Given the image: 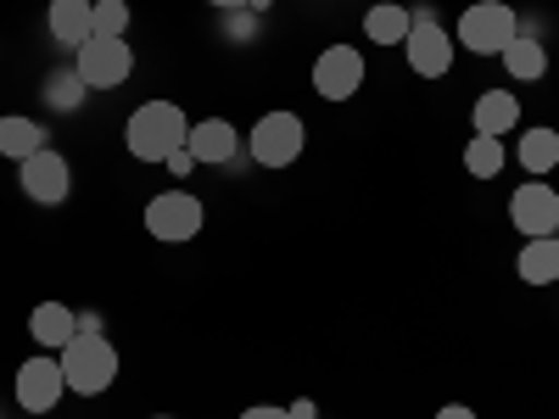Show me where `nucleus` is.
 <instances>
[{
	"instance_id": "obj_1",
	"label": "nucleus",
	"mask_w": 559,
	"mask_h": 419,
	"mask_svg": "<svg viewBox=\"0 0 559 419\" xmlns=\"http://www.w3.org/2000/svg\"><path fill=\"white\" fill-rule=\"evenodd\" d=\"M185 140H191V118L174 101H140L123 123V146L134 163H168Z\"/></svg>"
},
{
	"instance_id": "obj_2",
	"label": "nucleus",
	"mask_w": 559,
	"mask_h": 419,
	"mask_svg": "<svg viewBox=\"0 0 559 419\" xmlns=\"http://www.w3.org/2000/svg\"><path fill=\"white\" fill-rule=\"evenodd\" d=\"M57 358H62L68 392H79V397H102L118 381V347L107 336H73Z\"/></svg>"
},
{
	"instance_id": "obj_3",
	"label": "nucleus",
	"mask_w": 559,
	"mask_h": 419,
	"mask_svg": "<svg viewBox=\"0 0 559 419\" xmlns=\"http://www.w3.org/2000/svg\"><path fill=\"white\" fill-rule=\"evenodd\" d=\"M302 146H308V129L297 112H263L247 134V157L258 168H292L302 157Z\"/></svg>"
},
{
	"instance_id": "obj_4",
	"label": "nucleus",
	"mask_w": 559,
	"mask_h": 419,
	"mask_svg": "<svg viewBox=\"0 0 559 419\" xmlns=\"http://www.w3.org/2000/svg\"><path fill=\"white\" fill-rule=\"evenodd\" d=\"M521 34V17L515 7H503V0H476V7H464L459 17V45L476 57H503V45Z\"/></svg>"
},
{
	"instance_id": "obj_5",
	"label": "nucleus",
	"mask_w": 559,
	"mask_h": 419,
	"mask_svg": "<svg viewBox=\"0 0 559 419\" xmlns=\"http://www.w3.org/2000/svg\"><path fill=\"white\" fill-rule=\"evenodd\" d=\"M73 57H79L73 73L84 79V89H118L134 73V51H129V39H118V34H90Z\"/></svg>"
},
{
	"instance_id": "obj_6",
	"label": "nucleus",
	"mask_w": 559,
	"mask_h": 419,
	"mask_svg": "<svg viewBox=\"0 0 559 419\" xmlns=\"http://www.w3.org/2000/svg\"><path fill=\"white\" fill-rule=\"evenodd\" d=\"M408 17H414V28H408V39H403V57H408L414 79H442V73L453 68V34L437 23L431 7H419V12H408Z\"/></svg>"
},
{
	"instance_id": "obj_7",
	"label": "nucleus",
	"mask_w": 559,
	"mask_h": 419,
	"mask_svg": "<svg viewBox=\"0 0 559 419\" xmlns=\"http://www.w3.org/2000/svg\"><path fill=\"white\" fill-rule=\"evenodd\" d=\"M202 218L207 213H202V202L191 191H163V196L146 202V236L163 241V247H179V241L202 236Z\"/></svg>"
},
{
	"instance_id": "obj_8",
	"label": "nucleus",
	"mask_w": 559,
	"mask_h": 419,
	"mask_svg": "<svg viewBox=\"0 0 559 419\" xmlns=\"http://www.w3.org/2000/svg\"><path fill=\"white\" fill-rule=\"evenodd\" d=\"M17 184H23V196H28V202H39V207H62L68 191H73V168H68L62 152L45 146V152H34V157L17 163Z\"/></svg>"
},
{
	"instance_id": "obj_9",
	"label": "nucleus",
	"mask_w": 559,
	"mask_h": 419,
	"mask_svg": "<svg viewBox=\"0 0 559 419\" xmlns=\"http://www.w3.org/2000/svg\"><path fill=\"white\" fill-rule=\"evenodd\" d=\"M62 392H68V375H62V358L57 352H39V358H23V369H17V403L28 408V414H51L57 403H62Z\"/></svg>"
},
{
	"instance_id": "obj_10",
	"label": "nucleus",
	"mask_w": 559,
	"mask_h": 419,
	"mask_svg": "<svg viewBox=\"0 0 559 419\" xmlns=\"http://www.w3.org/2000/svg\"><path fill=\"white\" fill-rule=\"evenodd\" d=\"M364 84V57L358 45H324V51L313 57V89L324 101H353Z\"/></svg>"
},
{
	"instance_id": "obj_11",
	"label": "nucleus",
	"mask_w": 559,
	"mask_h": 419,
	"mask_svg": "<svg viewBox=\"0 0 559 419\" xmlns=\"http://www.w3.org/2000/svg\"><path fill=\"white\" fill-rule=\"evenodd\" d=\"M509 218H515V229L526 241H537V236H554L559 229V191L548 179H526L515 196H509Z\"/></svg>"
},
{
	"instance_id": "obj_12",
	"label": "nucleus",
	"mask_w": 559,
	"mask_h": 419,
	"mask_svg": "<svg viewBox=\"0 0 559 419\" xmlns=\"http://www.w3.org/2000/svg\"><path fill=\"white\" fill-rule=\"evenodd\" d=\"M191 157L202 163V168H241V157H247V140L236 134V123L229 118H202V123H191Z\"/></svg>"
},
{
	"instance_id": "obj_13",
	"label": "nucleus",
	"mask_w": 559,
	"mask_h": 419,
	"mask_svg": "<svg viewBox=\"0 0 559 419\" xmlns=\"http://www.w3.org/2000/svg\"><path fill=\"white\" fill-rule=\"evenodd\" d=\"M45 23H51V39H57V45L79 51V45L96 34V0H51Z\"/></svg>"
},
{
	"instance_id": "obj_14",
	"label": "nucleus",
	"mask_w": 559,
	"mask_h": 419,
	"mask_svg": "<svg viewBox=\"0 0 559 419\" xmlns=\"http://www.w3.org/2000/svg\"><path fill=\"white\" fill-rule=\"evenodd\" d=\"M28 336L39 342V347H68L73 336H79V313L68 308V302H39L34 313H28Z\"/></svg>"
},
{
	"instance_id": "obj_15",
	"label": "nucleus",
	"mask_w": 559,
	"mask_h": 419,
	"mask_svg": "<svg viewBox=\"0 0 559 419\" xmlns=\"http://www.w3.org/2000/svg\"><path fill=\"white\" fill-rule=\"evenodd\" d=\"M515 157H521V168H526L532 179H548V173L559 168V129H548V123L526 129V134L515 140Z\"/></svg>"
},
{
	"instance_id": "obj_16",
	"label": "nucleus",
	"mask_w": 559,
	"mask_h": 419,
	"mask_svg": "<svg viewBox=\"0 0 559 419\" xmlns=\"http://www.w3.org/2000/svg\"><path fill=\"white\" fill-rule=\"evenodd\" d=\"M471 123H476V134L503 140L509 129L521 123V96H509V89H487V96L476 101V112H471Z\"/></svg>"
},
{
	"instance_id": "obj_17",
	"label": "nucleus",
	"mask_w": 559,
	"mask_h": 419,
	"mask_svg": "<svg viewBox=\"0 0 559 419\" xmlns=\"http://www.w3.org/2000/svg\"><path fill=\"white\" fill-rule=\"evenodd\" d=\"M34 152H45V123H34V118H23V112L0 118V157L23 163V157H34Z\"/></svg>"
},
{
	"instance_id": "obj_18",
	"label": "nucleus",
	"mask_w": 559,
	"mask_h": 419,
	"mask_svg": "<svg viewBox=\"0 0 559 419\" xmlns=\"http://www.w3.org/2000/svg\"><path fill=\"white\" fill-rule=\"evenodd\" d=\"M503 68H509V79H543L548 73V45L537 39V34H515L503 45Z\"/></svg>"
},
{
	"instance_id": "obj_19",
	"label": "nucleus",
	"mask_w": 559,
	"mask_h": 419,
	"mask_svg": "<svg viewBox=\"0 0 559 419\" xmlns=\"http://www.w3.org/2000/svg\"><path fill=\"white\" fill-rule=\"evenodd\" d=\"M515 268H521L526 286H554V279H559V241H554V236L526 241L521 258H515Z\"/></svg>"
},
{
	"instance_id": "obj_20",
	"label": "nucleus",
	"mask_w": 559,
	"mask_h": 419,
	"mask_svg": "<svg viewBox=\"0 0 559 419\" xmlns=\"http://www.w3.org/2000/svg\"><path fill=\"white\" fill-rule=\"evenodd\" d=\"M408 28H414V17H408V7H369L364 12V34H369V45H403L408 39Z\"/></svg>"
},
{
	"instance_id": "obj_21",
	"label": "nucleus",
	"mask_w": 559,
	"mask_h": 419,
	"mask_svg": "<svg viewBox=\"0 0 559 419\" xmlns=\"http://www.w3.org/2000/svg\"><path fill=\"white\" fill-rule=\"evenodd\" d=\"M464 168H471L476 179H498L503 173V140L471 134V146H464Z\"/></svg>"
},
{
	"instance_id": "obj_22",
	"label": "nucleus",
	"mask_w": 559,
	"mask_h": 419,
	"mask_svg": "<svg viewBox=\"0 0 559 419\" xmlns=\"http://www.w3.org/2000/svg\"><path fill=\"white\" fill-rule=\"evenodd\" d=\"M84 96H90V89H84V79H79V73H57L51 84H45V101H51L57 112H73Z\"/></svg>"
},
{
	"instance_id": "obj_23",
	"label": "nucleus",
	"mask_w": 559,
	"mask_h": 419,
	"mask_svg": "<svg viewBox=\"0 0 559 419\" xmlns=\"http://www.w3.org/2000/svg\"><path fill=\"white\" fill-rule=\"evenodd\" d=\"M129 28V0H96V34H118Z\"/></svg>"
},
{
	"instance_id": "obj_24",
	"label": "nucleus",
	"mask_w": 559,
	"mask_h": 419,
	"mask_svg": "<svg viewBox=\"0 0 559 419\" xmlns=\"http://www.w3.org/2000/svg\"><path fill=\"white\" fill-rule=\"evenodd\" d=\"M163 168H168V173H179V179H185V173H191V168H202V163H197V157H191V146H179V152H174V157H168V163H163Z\"/></svg>"
},
{
	"instance_id": "obj_25",
	"label": "nucleus",
	"mask_w": 559,
	"mask_h": 419,
	"mask_svg": "<svg viewBox=\"0 0 559 419\" xmlns=\"http://www.w3.org/2000/svg\"><path fill=\"white\" fill-rule=\"evenodd\" d=\"M229 39H252V12H229Z\"/></svg>"
},
{
	"instance_id": "obj_26",
	"label": "nucleus",
	"mask_w": 559,
	"mask_h": 419,
	"mask_svg": "<svg viewBox=\"0 0 559 419\" xmlns=\"http://www.w3.org/2000/svg\"><path fill=\"white\" fill-rule=\"evenodd\" d=\"M241 419H297L292 408H269V403H258V408H247Z\"/></svg>"
},
{
	"instance_id": "obj_27",
	"label": "nucleus",
	"mask_w": 559,
	"mask_h": 419,
	"mask_svg": "<svg viewBox=\"0 0 559 419\" xmlns=\"http://www.w3.org/2000/svg\"><path fill=\"white\" fill-rule=\"evenodd\" d=\"M79 336H107L102 331V313H79Z\"/></svg>"
},
{
	"instance_id": "obj_28",
	"label": "nucleus",
	"mask_w": 559,
	"mask_h": 419,
	"mask_svg": "<svg viewBox=\"0 0 559 419\" xmlns=\"http://www.w3.org/2000/svg\"><path fill=\"white\" fill-rule=\"evenodd\" d=\"M437 419H476V408H464V403H448V408H437Z\"/></svg>"
},
{
	"instance_id": "obj_29",
	"label": "nucleus",
	"mask_w": 559,
	"mask_h": 419,
	"mask_svg": "<svg viewBox=\"0 0 559 419\" xmlns=\"http://www.w3.org/2000/svg\"><path fill=\"white\" fill-rule=\"evenodd\" d=\"M207 7H218V12H241L247 0H207Z\"/></svg>"
},
{
	"instance_id": "obj_30",
	"label": "nucleus",
	"mask_w": 559,
	"mask_h": 419,
	"mask_svg": "<svg viewBox=\"0 0 559 419\" xmlns=\"http://www.w3.org/2000/svg\"><path fill=\"white\" fill-rule=\"evenodd\" d=\"M152 419H174V414H152Z\"/></svg>"
},
{
	"instance_id": "obj_31",
	"label": "nucleus",
	"mask_w": 559,
	"mask_h": 419,
	"mask_svg": "<svg viewBox=\"0 0 559 419\" xmlns=\"http://www.w3.org/2000/svg\"><path fill=\"white\" fill-rule=\"evenodd\" d=\"M554 241H559V229H554Z\"/></svg>"
}]
</instances>
